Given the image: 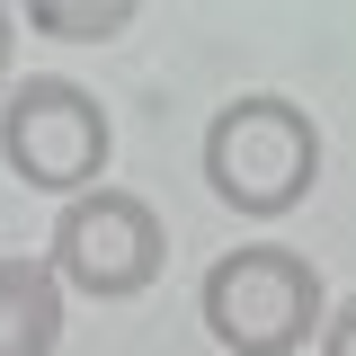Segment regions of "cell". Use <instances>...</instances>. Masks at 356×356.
<instances>
[{
	"mask_svg": "<svg viewBox=\"0 0 356 356\" xmlns=\"http://www.w3.org/2000/svg\"><path fill=\"white\" fill-rule=\"evenodd\" d=\"M196 170H205V187H214L232 214L285 222L312 196V178H321V125H312V107L276 98V89L222 98L214 116H205Z\"/></svg>",
	"mask_w": 356,
	"mask_h": 356,
	"instance_id": "cell-1",
	"label": "cell"
},
{
	"mask_svg": "<svg viewBox=\"0 0 356 356\" xmlns=\"http://www.w3.org/2000/svg\"><path fill=\"white\" fill-rule=\"evenodd\" d=\"M196 321L214 330V348L232 356H294L321 339L330 294H321V267L285 241H250V250H222L196 285Z\"/></svg>",
	"mask_w": 356,
	"mask_h": 356,
	"instance_id": "cell-2",
	"label": "cell"
},
{
	"mask_svg": "<svg viewBox=\"0 0 356 356\" xmlns=\"http://www.w3.org/2000/svg\"><path fill=\"white\" fill-rule=\"evenodd\" d=\"M0 161L27 196H89L107 187L116 161V125L98 107V89H81L72 72H36V81L0 89Z\"/></svg>",
	"mask_w": 356,
	"mask_h": 356,
	"instance_id": "cell-3",
	"label": "cell"
},
{
	"mask_svg": "<svg viewBox=\"0 0 356 356\" xmlns=\"http://www.w3.org/2000/svg\"><path fill=\"white\" fill-rule=\"evenodd\" d=\"M44 267L63 276V294H89V303H134L161 285L170 267V222L152 196L134 187H89L54 214V241H44Z\"/></svg>",
	"mask_w": 356,
	"mask_h": 356,
	"instance_id": "cell-4",
	"label": "cell"
},
{
	"mask_svg": "<svg viewBox=\"0 0 356 356\" xmlns=\"http://www.w3.org/2000/svg\"><path fill=\"white\" fill-rule=\"evenodd\" d=\"M63 321H72V294L63 276L27 250L0 259V356H54L63 348Z\"/></svg>",
	"mask_w": 356,
	"mask_h": 356,
	"instance_id": "cell-5",
	"label": "cell"
},
{
	"mask_svg": "<svg viewBox=\"0 0 356 356\" xmlns=\"http://www.w3.org/2000/svg\"><path fill=\"white\" fill-rule=\"evenodd\" d=\"M9 9H18V27H36L54 44H107L134 27L143 0H9Z\"/></svg>",
	"mask_w": 356,
	"mask_h": 356,
	"instance_id": "cell-6",
	"label": "cell"
},
{
	"mask_svg": "<svg viewBox=\"0 0 356 356\" xmlns=\"http://www.w3.org/2000/svg\"><path fill=\"white\" fill-rule=\"evenodd\" d=\"M321 356H356V294L330 303V321H321Z\"/></svg>",
	"mask_w": 356,
	"mask_h": 356,
	"instance_id": "cell-7",
	"label": "cell"
},
{
	"mask_svg": "<svg viewBox=\"0 0 356 356\" xmlns=\"http://www.w3.org/2000/svg\"><path fill=\"white\" fill-rule=\"evenodd\" d=\"M9 63H18V9L0 0V89H9Z\"/></svg>",
	"mask_w": 356,
	"mask_h": 356,
	"instance_id": "cell-8",
	"label": "cell"
}]
</instances>
